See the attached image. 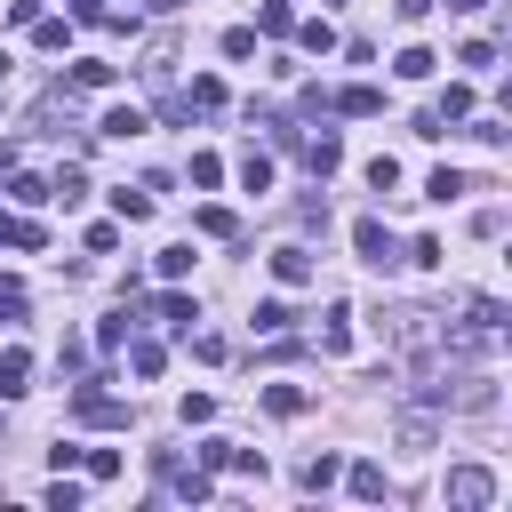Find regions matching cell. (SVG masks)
<instances>
[{"mask_svg":"<svg viewBox=\"0 0 512 512\" xmlns=\"http://www.w3.org/2000/svg\"><path fill=\"white\" fill-rule=\"evenodd\" d=\"M72 424H88V432H128V400H112V392H96V376L72 392Z\"/></svg>","mask_w":512,"mask_h":512,"instance_id":"obj_1","label":"cell"},{"mask_svg":"<svg viewBox=\"0 0 512 512\" xmlns=\"http://www.w3.org/2000/svg\"><path fill=\"white\" fill-rule=\"evenodd\" d=\"M440 496H448V512H488V504H496V472H488V464H456Z\"/></svg>","mask_w":512,"mask_h":512,"instance_id":"obj_2","label":"cell"},{"mask_svg":"<svg viewBox=\"0 0 512 512\" xmlns=\"http://www.w3.org/2000/svg\"><path fill=\"white\" fill-rule=\"evenodd\" d=\"M352 248H360V264H376V272H392V264H400V248H392V232H384L376 216H360V224H352Z\"/></svg>","mask_w":512,"mask_h":512,"instance_id":"obj_3","label":"cell"},{"mask_svg":"<svg viewBox=\"0 0 512 512\" xmlns=\"http://www.w3.org/2000/svg\"><path fill=\"white\" fill-rule=\"evenodd\" d=\"M328 112H344V120H376V112H384V88H376V80H352V88L328 96Z\"/></svg>","mask_w":512,"mask_h":512,"instance_id":"obj_4","label":"cell"},{"mask_svg":"<svg viewBox=\"0 0 512 512\" xmlns=\"http://www.w3.org/2000/svg\"><path fill=\"white\" fill-rule=\"evenodd\" d=\"M296 152H304V168H312V176H336V168H344V136H336V128L296 136Z\"/></svg>","mask_w":512,"mask_h":512,"instance_id":"obj_5","label":"cell"},{"mask_svg":"<svg viewBox=\"0 0 512 512\" xmlns=\"http://www.w3.org/2000/svg\"><path fill=\"white\" fill-rule=\"evenodd\" d=\"M336 480H344V488H352L360 504H384V496H392V480H384V464H376V456H360V464H344Z\"/></svg>","mask_w":512,"mask_h":512,"instance_id":"obj_6","label":"cell"},{"mask_svg":"<svg viewBox=\"0 0 512 512\" xmlns=\"http://www.w3.org/2000/svg\"><path fill=\"white\" fill-rule=\"evenodd\" d=\"M272 280H280V288H304V280H312V248H304V240L272 248Z\"/></svg>","mask_w":512,"mask_h":512,"instance_id":"obj_7","label":"cell"},{"mask_svg":"<svg viewBox=\"0 0 512 512\" xmlns=\"http://www.w3.org/2000/svg\"><path fill=\"white\" fill-rule=\"evenodd\" d=\"M112 80H120V64H104V56H80V64L64 72V88H72V96H80V88L96 96V88H112Z\"/></svg>","mask_w":512,"mask_h":512,"instance_id":"obj_8","label":"cell"},{"mask_svg":"<svg viewBox=\"0 0 512 512\" xmlns=\"http://www.w3.org/2000/svg\"><path fill=\"white\" fill-rule=\"evenodd\" d=\"M152 320H160V328H184V336H192V320H200V304H192L184 288H168V296H152Z\"/></svg>","mask_w":512,"mask_h":512,"instance_id":"obj_9","label":"cell"},{"mask_svg":"<svg viewBox=\"0 0 512 512\" xmlns=\"http://www.w3.org/2000/svg\"><path fill=\"white\" fill-rule=\"evenodd\" d=\"M144 128H152V120H144L136 104H112V112L96 120V136H112V144H128V136H144Z\"/></svg>","mask_w":512,"mask_h":512,"instance_id":"obj_10","label":"cell"},{"mask_svg":"<svg viewBox=\"0 0 512 512\" xmlns=\"http://www.w3.org/2000/svg\"><path fill=\"white\" fill-rule=\"evenodd\" d=\"M336 472H344V456H328V448H320V456H304V472H296V480H304V496H328V488H336Z\"/></svg>","mask_w":512,"mask_h":512,"instance_id":"obj_11","label":"cell"},{"mask_svg":"<svg viewBox=\"0 0 512 512\" xmlns=\"http://www.w3.org/2000/svg\"><path fill=\"white\" fill-rule=\"evenodd\" d=\"M24 384H32V352H24V344H8V352H0V400H16Z\"/></svg>","mask_w":512,"mask_h":512,"instance_id":"obj_12","label":"cell"},{"mask_svg":"<svg viewBox=\"0 0 512 512\" xmlns=\"http://www.w3.org/2000/svg\"><path fill=\"white\" fill-rule=\"evenodd\" d=\"M392 72H400V80H432V72H440V56H432L424 40H408V48L392 56Z\"/></svg>","mask_w":512,"mask_h":512,"instance_id":"obj_13","label":"cell"},{"mask_svg":"<svg viewBox=\"0 0 512 512\" xmlns=\"http://www.w3.org/2000/svg\"><path fill=\"white\" fill-rule=\"evenodd\" d=\"M192 232H200V240H232V232H240V216L208 200V208H192Z\"/></svg>","mask_w":512,"mask_h":512,"instance_id":"obj_14","label":"cell"},{"mask_svg":"<svg viewBox=\"0 0 512 512\" xmlns=\"http://www.w3.org/2000/svg\"><path fill=\"white\" fill-rule=\"evenodd\" d=\"M432 440H440V424H432V408H408V416H400V448H416V456H424Z\"/></svg>","mask_w":512,"mask_h":512,"instance_id":"obj_15","label":"cell"},{"mask_svg":"<svg viewBox=\"0 0 512 512\" xmlns=\"http://www.w3.org/2000/svg\"><path fill=\"white\" fill-rule=\"evenodd\" d=\"M0 248H48V224H32V216H0Z\"/></svg>","mask_w":512,"mask_h":512,"instance_id":"obj_16","label":"cell"},{"mask_svg":"<svg viewBox=\"0 0 512 512\" xmlns=\"http://www.w3.org/2000/svg\"><path fill=\"white\" fill-rule=\"evenodd\" d=\"M464 192H472V184H464V168H432V176H424V200H440V208H448V200H464Z\"/></svg>","mask_w":512,"mask_h":512,"instance_id":"obj_17","label":"cell"},{"mask_svg":"<svg viewBox=\"0 0 512 512\" xmlns=\"http://www.w3.org/2000/svg\"><path fill=\"white\" fill-rule=\"evenodd\" d=\"M112 216H120V224H144V216H152V184H136V192L120 184V192H112Z\"/></svg>","mask_w":512,"mask_h":512,"instance_id":"obj_18","label":"cell"},{"mask_svg":"<svg viewBox=\"0 0 512 512\" xmlns=\"http://www.w3.org/2000/svg\"><path fill=\"white\" fill-rule=\"evenodd\" d=\"M464 328H488V336H504V304H496V296H464Z\"/></svg>","mask_w":512,"mask_h":512,"instance_id":"obj_19","label":"cell"},{"mask_svg":"<svg viewBox=\"0 0 512 512\" xmlns=\"http://www.w3.org/2000/svg\"><path fill=\"white\" fill-rule=\"evenodd\" d=\"M264 408H272V416H304L312 392H304V384H264Z\"/></svg>","mask_w":512,"mask_h":512,"instance_id":"obj_20","label":"cell"},{"mask_svg":"<svg viewBox=\"0 0 512 512\" xmlns=\"http://www.w3.org/2000/svg\"><path fill=\"white\" fill-rule=\"evenodd\" d=\"M288 24H296V8H288V0H264V8H256V40H280Z\"/></svg>","mask_w":512,"mask_h":512,"instance_id":"obj_21","label":"cell"},{"mask_svg":"<svg viewBox=\"0 0 512 512\" xmlns=\"http://www.w3.org/2000/svg\"><path fill=\"white\" fill-rule=\"evenodd\" d=\"M288 32H296L312 56H328V48H336V24H328V16H304V24H288Z\"/></svg>","mask_w":512,"mask_h":512,"instance_id":"obj_22","label":"cell"},{"mask_svg":"<svg viewBox=\"0 0 512 512\" xmlns=\"http://www.w3.org/2000/svg\"><path fill=\"white\" fill-rule=\"evenodd\" d=\"M184 104H192V112H216V104H224V80H216V72H192Z\"/></svg>","mask_w":512,"mask_h":512,"instance_id":"obj_23","label":"cell"},{"mask_svg":"<svg viewBox=\"0 0 512 512\" xmlns=\"http://www.w3.org/2000/svg\"><path fill=\"white\" fill-rule=\"evenodd\" d=\"M152 272H160V280H184V272H192V240H168V248L152 256Z\"/></svg>","mask_w":512,"mask_h":512,"instance_id":"obj_24","label":"cell"},{"mask_svg":"<svg viewBox=\"0 0 512 512\" xmlns=\"http://www.w3.org/2000/svg\"><path fill=\"white\" fill-rule=\"evenodd\" d=\"M288 320H296V312H288V304H280V296H264V304H256V312H248V328H256V336H280V328H288Z\"/></svg>","mask_w":512,"mask_h":512,"instance_id":"obj_25","label":"cell"},{"mask_svg":"<svg viewBox=\"0 0 512 512\" xmlns=\"http://www.w3.org/2000/svg\"><path fill=\"white\" fill-rule=\"evenodd\" d=\"M128 336H136V312H128V304H120L112 320H96V344H104V352H120Z\"/></svg>","mask_w":512,"mask_h":512,"instance_id":"obj_26","label":"cell"},{"mask_svg":"<svg viewBox=\"0 0 512 512\" xmlns=\"http://www.w3.org/2000/svg\"><path fill=\"white\" fill-rule=\"evenodd\" d=\"M128 368H136V376H160V368H168V352H160L152 336H128Z\"/></svg>","mask_w":512,"mask_h":512,"instance_id":"obj_27","label":"cell"},{"mask_svg":"<svg viewBox=\"0 0 512 512\" xmlns=\"http://www.w3.org/2000/svg\"><path fill=\"white\" fill-rule=\"evenodd\" d=\"M168 488H176L184 504H208V496H216V480H208L200 464H192V472H168Z\"/></svg>","mask_w":512,"mask_h":512,"instance_id":"obj_28","label":"cell"},{"mask_svg":"<svg viewBox=\"0 0 512 512\" xmlns=\"http://www.w3.org/2000/svg\"><path fill=\"white\" fill-rule=\"evenodd\" d=\"M432 112H440V120H472V88H464V80H448V88H440V104H432Z\"/></svg>","mask_w":512,"mask_h":512,"instance_id":"obj_29","label":"cell"},{"mask_svg":"<svg viewBox=\"0 0 512 512\" xmlns=\"http://www.w3.org/2000/svg\"><path fill=\"white\" fill-rule=\"evenodd\" d=\"M240 192H272V160L264 152H240Z\"/></svg>","mask_w":512,"mask_h":512,"instance_id":"obj_30","label":"cell"},{"mask_svg":"<svg viewBox=\"0 0 512 512\" xmlns=\"http://www.w3.org/2000/svg\"><path fill=\"white\" fill-rule=\"evenodd\" d=\"M8 200H24V208H40V200H48V176H24V168H8Z\"/></svg>","mask_w":512,"mask_h":512,"instance_id":"obj_31","label":"cell"},{"mask_svg":"<svg viewBox=\"0 0 512 512\" xmlns=\"http://www.w3.org/2000/svg\"><path fill=\"white\" fill-rule=\"evenodd\" d=\"M48 200H64V208H80V200H88V176H80V168H56V184H48Z\"/></svg>","mask_w":512,"mask_h":512,"instance_id":"obj_32","label":"cell"},{"mask_svg":"<svg viewBox=\"0 0 512 512\" xmlns=\"http://www.w3.org/2000/svg\"><path fill=\"white\" fill-rule=\"evenodd\" d=\"M224 472H240V480H264V448H240V440H232V448H224Z\"/></svg>","mask_w":512,"mask_h":512,"instance_id":"obj_33","label":"cell"},{"mask_svg":"<svg viewBox=\"0 0 512 512\" xmlns=\"http://www.w3.org/2000/svg\"><path fill=\"white\" fill-rule=\"evenodd\" d=\"M32 32H40V48H48V56H56V48H72V24H64V16H32Z\"/></svg>","mask_w":512,"mask_h":512,"instance_id":"obj_34","label":"cell"},{"mask_svg":"<svg viewBox=\"0 0 512 512\" xmlns=\"http://www.w3.org/2000/svg\"><path fill=\"white\" fill-rule=\"evenodd\" d=\"M408 264H424V272H440V264H448V248H440L432 232H416V240H408Z\"/></svg>","mask_w":512,"mask_h":512,"instance_id":"obj_35","label":"cell"},{"mask_svg":"<svg viewBox=\"0 0 512 512\" xmlns=\"http://www.w3.org/2000/svg\"><path fill=\"white\" fill-rule=\"evenodd\" d=\"M320 344H328V352H344V344H352V312H344V304H328V328H320Z\"/></svg>","mask_w":512,"mask_h":512,"instance_id":"obj_36","label":"cell"},{"mask_svg":"<svg viewBox=\"0 0 512 512\" xmlns=\"http://www.w3.org/2000/svg\"><path fill=\"white\" fill-rule=\"evenodd\" d=\"M80 464H88V480H120V448H80Z\"/></svg>","mask_w":512,"mask_h":512,"instance_id":"obj_37","label":"cell"},{"mask_svg":"<svg viewBox=\"0 0 512 512\" xmlns=\"http://www.w3.org/2000/svg\"><path fill=\"white\" fill-rule=\"evenodd\" d=\"M24 320V280H0V328Z\"/></svg>","mask_w":512,"mask_h":512,"instance_id":"obj_38","label":"cell"},{"mask_svg":"<svg viewBox=\"0 0 512 512\" xmlns=\"http://www.w3.org/2000/svg\"><path fill=\"white\" fill-rule=\"evenodd\" d=\"M224 56H232V64L256 56V24H232V32H224Z\"/></svg>","mask_w":512,"mask_h":512,"instance_id":"obj_39","label":"cell"},{"mask_svg":"<svg viewBox=\"0 0 512 512\" xmlns=\"http://www.w3.org/2000/svg\"><path fill=\"white\" fill-rule=\"evenodd\" d=\"M456 64H472V72H488V64H496V40H464V48H456Z\"/></svg>","mask_w":512,"mask_h":512,"instance_id":"obj_40","label":"cell"},{"mask_svg":"<svg viewBox=\"0 0 512 512\" xmlns=\"http://www.w3.org/2000/svg\"><path fill=\"white\" fill-rule=\"evenodd\" d=\"M464 136H472V144H488V152H496V144H504V136H512V128H504V120H496V112H488V120H472V128H464Z\"/></svg>","mask_w":512,"mask_h":512,"instance_id":"obj_41","label":"cell"},{"mask_svg":"<svg viewBox=\"0 0 512 512\" xmlns=\"http://www.w3.org/2000/svg\"><path fill=\"white\" fill-rule=\"evenodd\" d=\"M192 184H200V192L224 184V160H216V152H192Z\"/></svg>","mask_w":512,"mask_h":512,"instance_id":"obj_42","label":"cell"},{"mask_svg":"<svg viewBox=\"0 0 512 512\" xmlns=\"http://www.w3.org/2000/svg\"><path fill=\"white\" fill-rule=\"evenodd\" d=\"M368 184H376V192H392V184H400V160H392V152H376V160H368Z\"/></svg>","mask_w":512,"mask_h":512,"instance_id":"obj_43","label":"cell"},{"mask_svg":"<svg viewBox=\"0 0 512 512\" xmlns=\"http://www.w3.org/2000/svg\"><path fill=\"white\" fill-rule=\"evenodd\" d=\"M120 248V224H88V256H112Z\"/></svg>","mask_w":512,"mask_h":512,"instance_id":"obj_44","label":"cell"},{"mask_svg":"<svg viewBox=\"0 0 512 512\" xmlns=\"http://www.w3.org/2000/svg\"><path fill=\"white\" fill-rule=\"evenodd\" d=\"M176 416H184V424H208V416H216V400H208V392H184V408H176Z\"/></svg>","mask_w":512,"mask_h":512,"instance_id":"obj_45","label":"cell"},{"mask_svg":"<svg viewBox=\"0 0 512 512\" xmlns=\"http://www.w3.org/2000/svg\"><path fill=\"white\" fill-rule=\"evenodd\" d=\"M432 16V0H400V24H424Z\"/></svg>","mask_w":512,"mask_h":512,"instance_id":"obj_46","label":"cell"},{"mask_svg":"<svg viewBox=\"0 0 512 512\" xmlns=\"http://www.w3.org/2000/svg\"><path fill=\"white\" fill-rule=\"evenodd\" d=\"M448 8H456V16H480V8H488V0H448Z\"/></svg>","mask_w":512,"mask_h":512,"instance_id":"obj_47","label":"cell"},{"mask_svg":"<svg viewBox=\"0 0 512 512\" xmlns=\"http://www.w3.org/2000/svg\"><path fill=\"white\" fill-rule=\"evenodd\" d=\"M152 8H160V16H176V8H184V0H152Z\"/></svg>","mask_w":512,"mask_h":512,"instance_id":"obj_48","label":"cell"}]
</instances>
